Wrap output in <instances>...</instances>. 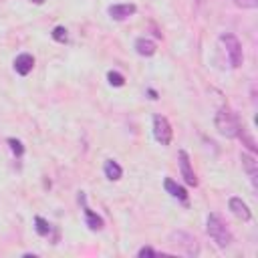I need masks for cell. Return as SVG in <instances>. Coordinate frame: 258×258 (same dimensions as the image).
Masks as SVG:
<instances>
[{
    "label": "cell",
    "mask_w": 258,
    "mask_h": 258,
    "mask_svg": "<svg viewBox=\"0 0 258 258\" xmlns=\"http://www.w3.org/2000/svg\"><path fill=\"white\" fill-rule=\"evenodd\" d=\"M32 67H34V56L28 54V52H22V54H18L14 58V71L18 75H22V77H26L32 71Z\"/></svg>",
    "instance_id": "8"
},
{
    "label": "cell",
    "mask_w": 258,
    "mask_h": 258,
    "mask_svg": "<svg viewBox=\"0 0 258 258\" xmlns=\"http://www.w3.org/2000/svg\"><path fill=\"white\" fill-rule=\"evenodd\" d=\"M206 230H208V236L216 242V246H220V248L230 246V242H232V232L228 230V226L224 224V220H222L218 214H210V216L206 218Z\"/></svg>",
    "instance_id": "1"
},
{
    "label": "cell",
    "mask_w": 258,
    "mask_h": 258,
    "mask_svg": "<svg viewBox=\"0 0 258 258\" xmlns=\"http://www.w3.org/2000/svg\"><path fill=\"white\" fill-rule=\"evenodd\" d=\"M52 38H54L56 42H67V40H69L67 28H64V26H54V30H52Z\"/></svg>",
    "instance_id": "17"
},
{
    "label": "cell",
    "mask_w": 258,
    "mask_h": 258,
    "mask_svg": "<svg viewBox=\"0 0 258 258\" xmlns=\"http://www.w3.org/2000/svg\"><path fill=\"white\" fill-rule=\"evenodd\" d=\"M169 242H171L179 252H183L185 256H198V254H200L198 240H196L191 234H187V232H181V230L171 232V234H169Z\"/></svg>",
    "instance_id": "3"
},
{
    "label": "cell",
    "mask_w": 258,
    "mask_h": 258,
    "mask_svg": "<svg viewBox=\"0 0 258 258\" xmlns=\"http://www.w3.org/2000/svg\"><path fill=\"white\" fill-rule=\"evenodd\" d=\"M228 208H230V212H232L236 218H240V220H244V222H248V220L252 218V214H250L246 202H242L240 198H230Z\"/></svg>",
    "instance_id": "9"
},
{
    "label": "cell",
    "mask_w": 258,
    "mask_h": 258,
    "mask_svg": "<svg viewBox=\"0 0 258 258\" xmlns=\"http://www.w3.org/2000/svg\"><path fill=\"white\" fill-rule=\"evenodd\" d=\"M135 50H137V54H141V56H153L157 48H155V42H153L151 38L141 36V38L135 40Z\"/></svg>",
    "instance_id": "11"
},
{
    "label": "cell",
    "mask_w": 258,
    "mask_h": 258,
    "mask_svg": "<svg viewBox=\"0 0 258 258\" xmlns=\"http://www.w3.org/2000/svg\"><path fill=\"white\" fill-rule=\"evenodd\" d=\"M103 171H105L107 179H111V181H117V179H121V175H123L121 165H119L117 161H113V159H107V161H105Z\"/></svg>",
    "instance_id": "13"
},
{
    "label": "cell",
    "mask_w": 258,
    "mask_h": 258,
    "mask_svg": "<svg viewBox=\"0 0 258 258\" xmlns=\"http://www.w3.org/2000/svg\"><path fill=\"white\" fill-rule=\"evenodd\" d=\"M137 256H157V252H155L153 248H149V246H143V248L137 252Z\"/></svg>",
    "instance_id": "20"
},
{
    "label": "cell",
    "mask_w": 258,
    "mask_h": 258,
    "mask_svg": "<svg viewBox=\"0 0 258 258\" xmlns=\"http://www.w3.org/2000/svg\"><path fill=\"white\" fill-rule=\"evenodd\" d=\"M242 165H244V169H246V173L250 175V179H252V185L256 187V177H258V165H256V159L252 157V155H248V153H242Z\"/></svg>",
    "instance_id": "12"
},
{
    "label": "cell",
    "mask_w": 258,
    "mask_h": 258,
    "mask_svg": "<svg viewBox=\"0 0 258 258\" xmlns=\"http://www.w3.org/2000/svg\"><path fill=\"white\" fill-rule=\"evenodd\" d=\"M177 161H179V171H181V177L185 179V183H187V185H198V177H196L194 167H191V163H189V155H187L183 149H179Z\"/></svg>",
    "instance_id": "6"
},
{
    "label": "cell",
    "mask_w": 258,
    "mask_h": 258,
    "mask_svg": "<svg viewBox=\"0 0 258 258\" xmlns=\"http://www.w3.org/2000/svg\"><path fill=\"white\" fill-rule=\"evenodd\" d=\"M153 137L159 145H169L171 141V125L163 115L153 117Z\"/></svg>",
    "instance_id": "5"
},
{
    "label": "cell",
    "mask_w": 258,
    "mask_h": 258,
    "mask_svg": "<svg viewBox=\"0 0 258 258\" xmlns=\"http://www.w3.org/2000/svg\"><path fill=\"white\" fill-rule=\"evenodd\" d=\"M220 42L224 44V48H226V52H228L230 64H232L234 69H238V67L242 64V60H244V54H242V44H240V40H238L234 34L226 32V34H222V36H220Z\"/></svg>",
    "instance_id": "4"
},
{
    "label": "cell",
    "mask_w": 258,
    "mask_h": 258,
    "mask_svg": "<svg viewBox=\"0 0 258 258\" xmlns=\"http://www.w3.org/2000/svg\"><path fill=\"white\" fill-rule=\"evenodd\" d=\"M234 4L238 8H256L258 6V0H234Z\"/></svg>",
    "instance_id": "19"
},
{
    "label": "cell",
    "mask_w": 258,
    "mask_h": 258,
    "mask_svg": "<svg viewBox=\"0 0 258 258\" xmlns=\"http://www.w3.org/2000/svg\"><path fill=\"white\" fill-rule=\"evenodd\" d=\"M135 4H113V6H109V16L113 18V20H127L129 16H133L135 14Z\"/></svg>",
    "instance_id": "7"
},
{
    "label": "cell",
    "mask_w": 258,
    "mask_h": 258,
    "mask_svg": "<svg viewBox=\"0 0 258 258\" xmlns=\"http://www.w3.org/2000/svg\"><path fill=\"white\" fill-rule=\"evenodd\" d=\"M79 202H83V210H85L87 226H89L91 230H101V228H103V220H101V216H97L91 208H87V206H85V196H83V191H81V196H79Z\"/></svg>",
    "instance_id": "10"
},
{
    "label": "cell",
    "mask_w": 258,
    "mask_h": 258,
    "mask_svg": "<svg viewBox=\"0 0 258 258\" xmlns=\"http://www.w3.org/2000/svg\"><path fill=\"white\" fill-rule=\"evenodd\" d=\"M34 224H36V232H38L40 236H48V234H50V224H48L44 218L36 216V218H34Z\"/></svg>",
    "instance_id": "15"
},
{
    "label": "cell",
    "mask_w": 258,
    "mask_h": 258,
    "mask_svg": "<svg viewBox=\"0 0 258 258\" xmlns=\"http://www.w3.org/2000/svg\"><path fill=\"white\" fill-rule=\"evenodd\" d=\"M107 79H109V83H111L113 87H123V83H125L123 75L117 73V71H109V73H107Z\"/></svg>",
    "instance_id": "16"
},
{
    "label": "cell",
    "mask_w": 258,
    "mask_h": 258,
    "mask_svg": "<svg viewBox=\"0 0 258 258\" xmlns=\"http://www.w3.org/2000/svg\"><path fill=\"white\" fill-rule=\"evenodd\" d=\"M30 2H34V4H42L44 0H30Z\"/></svg>",
    "instance_id": "21"
},
{
    "label": "cell",
    "mask_w": 258,
    "mask_h": 258,
    "mask_svg": "<svg viewBox=\"0 0 258 258\" xmlns=\"http://www.w3.org/2000/svg\"><path fill=\"white\" fill-rule=\"evenodd\" d=\"M8 145H10V149H12V153H14V155H18V157H20V155L24 153V147H22V143H20L18 139L10 137V139H8Z\"/></svg>",
    "instance_id": "18"
},
{
    "label": "cell",
    "mask_w": 258,
    "mask_h": 258,
    "mask_svg": "<svg viewBox=\"0 0 258 258\" xmlns=\"http://www.w3.org/2000/svg\"><path fill=\"white\" fill-rule=\"evenodd\" d=\"M163 185H165V189L169 191V196H173V198H177V200H181V202H185V198H187V194H185V189L181 187V185H177L171 177H165V181H163Z\"/></svg>",
    "instance_id": "14"
},
{
    "label": "cell",
    "mask_w": 258,
    "mask_h": 258,
    "mask_svg": "<svg viewBox=\"0 0 258 258\" xmlns=\"http://www.w3.org/2000/svg\"><path fill=\"white\" fill-rule=\"evenodd\" d=\"M214 123H216V129L226 137H238V133L242 129L238 119H236V115L230 109H220L216 113V117H214Z\"/></svg>",
    "instance_id": "2"
}]
</instances>
